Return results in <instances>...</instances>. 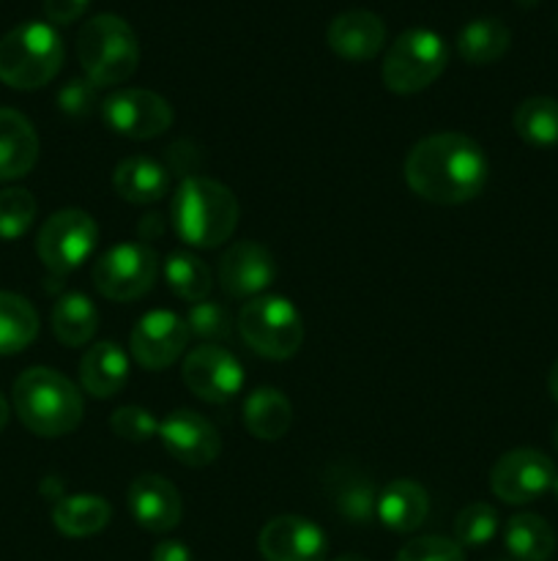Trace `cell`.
<instances>
[{"mask_svg":"<svg viewBox=\"0 0 558 561\" xmlns=\"http://www.w3.org/2000/svg\"><path fill=\"white\" fill-rule=\"evenodd\" d=\"M334 561H367L364 557H359V553H345V557L334 559Z\"/></svg>","mask_w":558,"mask_h":561,"instance_id":"7bdbcfd3","label":"cell"},{"mask_svg":"<svg viewBox=\"0 0 558 561\" xmlns=\"http://www.w3.org/2000/svg\"><path fill=\"white\" fill-rule=\"evenodd\" d=\"M151 561H195V557L181 540H162L153 548Z\"/></svg>","mask_w":558,"mask_h":561,"instance_id":"f35d334b","label":"cell"},{"mask_svg":"<svg viewBox=\"0 0 558 561\" xmlns=\"http://www.w3.org/2000/svg\"><path fill=\"white\" fill-rule=\"evenodd\" d=\"M58 110L69 118H91L98 107V88L91 80H69L55 96Z\"/></svg>","mask_w":558,"mask_h":561,"instance_id":"8d00e7d4","label":"cell"},{"mask_svg":"<svg viewBox=\"0 0 558 561\" xmlns=\"http://www.w3.org/2000/svg\"><path fill=\"white\" fill-rule=\"evenodd\" d=\"M38 337V316L25 296L0 290V356L25 351Z\"/></svg>","mask_w":558,"mask_h":561,"instance_id":"83f0119b","label":"cell"},{"mask_svg":"<svg viewBox=\"0 0 558 561\" xmlns=\"http://www.w3.org/2000/svg\"><path fill=\"white\" fill-rule=\"evenodd\" d=\"M397 561H465L463 546H457L449 537H416L403 551L397 553Z\"/></svg>","mask_w":558,"mask_h":561,"instance_id":"d590c367","label":"cell"},{"mask_svg":"<svg viewBox=\"0 0 558 561\" xmlns=\"http://www.w3.org/2000/svg\"><path fill=\"white\" fill-rule=\"evenodd\" d=\"M430 513V496L416 480H394L377 493L375 515L386 529L408 535L427 520Z\"/></svg>","mask_w":558,"mask_h":561,"instance_id":"44dd1931","label":"cell"},{"mask_svg":"<svg viewBox=\"0 0 558 561\" xmlns=\"http://www.w3.org/2000/svg\"><path fill=\"white\" fill-rule=\"evenodd\" d=\"M326 38L334 55L361 64V60H372L383 49V44H386V25L372 11L350 9L334 16L326 31Z\"/></svg>","mask_w":558,"mask_h":561,"instance_id":"ac0fdd59","label":"cell"},{"mask_svg":"<svg viewBox=\"0 0 558 561\" xmlns=\"http://www.w3.org/2000/svg\"><path fill=\"white\" fill-rule=\"evenodd\" d=\"M113 186L126 203L135 206H148L159 203L170 192L167 168L148 157H126L120 159L113 173Z\"/></svg>","mask_w":558,"mask_h":561,"instance_id":"7402d4cb","label":"cell"},{"mask_svg":"<svg viewBox=\"0 0 558 561\" xmlns=\"http://www.w3.org/2000/svg\"><path fill=\"white\" fill-rule=\"evenodd\" d=\"M162 272L167 288L189 305L208 299L213 288L211 268L191 252H170L162 263Z\"/></svg>","mask_w":558,"mask_h":561,"instance_id":"f546056e","label":"cell"},{"mask_svg":"<svg viewBox=\"0 0 558 561\" xmlns=\"http://www.w3.org/2000/svg\"><path fill=\"white\" fill-rule=\"evenodd\" d=\"M556 480V466L539 449H512L490 469V491L507 504H531Z\"/></svg>","mask_w":558,"mask_h":561,"instance_id":"8fae6325","label":"cell"},{"mask_svg":"<svg viewBox=\"0 0 558 561\" xmlns=\"http://www.w3.org/2000/svg\"><path fill=\"white\" fill-rule=\"evenodd\" d=\"M547 389H550V398L558 403V359L553 362L550 376H547Z\"/></svg>","mask_w":558,"mask_h":561,"instance_id":"60d3db41","label":"cell"},{"mask_svg":"<svg viewBox=\"0 0 558 561\" xmlns=\"http://www.w3.org/2000/svg\"><path fill=\"white\" fill-rule=\"evenodd\" d=\"M512 126L523 142L534 148L558 146V102L550 96H531L518 104Z\"/></svg>","mask_w":558,"mask_h":561,"instance_id":"f1b7e54d","label":"cell"},{"mask_svg":"<svg viewBox=\"0 0 558 561\" xmlns=\"http://www.w3.org/2000/svg\"><path fill=\"white\" fill-rule=\"evenodd\" d=\"M485 151L460 131H441L416 142L405 157V184L427 203L460 206L481 195L487 184Z\"/></svg>","mask_w":558,"mask_h":561,"instance_id":"6da1fadb","label":"cell"},{"mask_svg":"<svg viewBox=\"0 0 558 561\" xmlns=\"http://www.w3.org/2000/svg\"><path fill=\"white\" fill-rule=\"evenodd\" d=\"M553 493H556V499H558V474H556V480H553V488H550Z\"/></svg>","mask_w":558,"mask_h":561,"instance_id":"f6af8a7d","label":"cell"},{"mask_svg":"<svg viewBox=\"0 0 558 561\" xmlns=\"http://www.w3.org/2000/svg\"><path fill=\"white\" fill-rule=\"evenodd\" d=\"M512 44V33L496 16H481V20L468 22L457 36V55L470 66L496 64L507 55Z\"/></svg>","mask_w":558,"mask_h":561,"instance_id":"d4e9b609","label":"cell"},{"mask_svg":"<svg viewBox=\"0 0 558 561\" xmlns=\"http://www.w3.org/2000/svg\"><path fill=\"white\" fill-rule=\"evenodd\" d=\"M129 381V356L113 340L91 345L80 359V383L91 398H115Z\"/></svg>","mask_w":558,"mask_h":561,"instance_id":"d6986e66","label":"cell"},{"mask_svg":"<svg viewBox=\"0 0 558 561\" xmlns=\"http://www.w3.org/2000/svg\"><path fill=\"white\" fill-rule=\"evenodd\" d=\"M126 504H129L135 524L140 529L153 531V535L175 529L181 524V515H184L178 488L159 474L137 477L126 491Z\"/></svg>","mask_w":558,"mask_h":561,"instance_id":"e0dca14e","label":"cell"},{"mask_svg":"<svg viewBox=\"0 0 558 561\" xmlns=\"http://www.w3.org/2000/svg\"><path fill=\"white\" fill-rule=\"evenodd\" d=\"M109 427L118 438H126V442L142 444L148 438L159 436V422L153 420L151 411L140 409V405H124L113 414L109 420Z\"/></svg>","mask_w":558,"mask_h":561,"instance_id":"e575fe53","label":"cell"},{"mask_svg":"<svg viewBox=\"0 0 558 561\" xmlns=\"http://www.w3.org/2000/svg\"><path fill=\"white\" fill-rule=\"evenodd\" d=\"M239 201L224 184L202 175H186L173 195L170 219L184 244L213 250L239 228Z\"/></svg>","mask_w":558,"mask_h":561,"instance_id":"7a4b0ae2","label":"cell"},{"mask_svg":"<svg viewBox=\"0 0 558 561\" xmlns=\"http://www.w3.org/2000/svg\"><path fill=\"white\" fill-rule=\"evenodd\" d=\"M77 58L96 88H113L129 80L140 64V42L126 20L96 14L77 36Z\"/></svg>","mask_w":558,"mask_h":561,"instance_id":"277c9868","label":"cell"},{"mask_svg":"<svg viewBox=\"0 0 558 561\" xmlns=\"http://www.w3.org/2000/svg\"><path fill=\"white\" fill-rule=\"evenodd\" d=\"M98 244V225L80 208H63L47 217L36 239L38 261L55 274L66 277L93 255Z\"/></svg>","mask_w":558,"mask_h":561,"instance_id":"ba28073f","label":"cell"},{"mask_svg":"<svg viewBox=\"0 0 558 561\" xmlns=\"http://www.w3.org/2000/svg\"><path fill=\"white\" fill-rule=\"evenodd\" d=\"M498 513L492 504L487 502H474L465 510H460L457 520H454V542L465 548H481L487 542H492V537L498 535Z\"/></svg>","mask_w":558,"mask_h":561,"instance_id":"d6a6232c","label":"cell"},{"mask_svg":"<svg viewBox=\"0 0 558 561\" xmlns=\"http://www.w3.org/2000/svg\"><path fill=\"white\" fill-rule=\"evenodd\" d=\"M162 228H164L162 217H159V214H148V217L140 222V236L148 230V239H151V236L159 233V230H162Z\"/></svg>","mask_w":558,"mask_h":561,"instance_id":"ab89813d","label":"cell"},{"mask_svg":"<svg viewBox=\"0 0 558 561\" xmlns=\"http://www.w3.org/2000/svg\"><path fill=\"white\" fill-rule=\"evenodd\" d=\"M113 507L102 496H63L53 507V524L66 537H93L107 529Z\"/></svg>","mask_w":558,"mask_h":561,"instance_id":"cb8c5ba5","label":"cell"},{"mask_svg":"<svg viewBox=\"0 0 558 561\" xmlns=\"http://www.w3.org/2000/svg\"><path fill=\"white\" fill-rule=\"evenodd\" d=\"M219 285L233 299H249L263 294L277 277V261L257 241H235L219 257Z\"/></svg>","mask_w":558,"mask_h":561,"instance_id":"2e32d148","label":"cell"},{"mask_svg":"<svg viewBox=\"0 0 558 561\" xmlns=\"http://www.w3.org/2000/svg\"><path fill=\"white\" fill-rule=\"evenodd\" d=\"M449 64V47L430 27H410L399 33L383 58V85L399 96L430 88Z\"/></svg>","mask_w":558,"mask_h":561,"instance_id":"52a82bcc","label":"cell"},{"mask_svg":"<svg viewBox=\"0 0 558 561\" xmlns=\"http://www.w3.org/2000/svg\"><path fill=\"white\" fill-rule=\"evenodd\" d=\"M184 321L189 327V334H195L200 340H224L233 332L230 312L224 310V305H217L211 299H202L197 305H191Z\"/></svg>","mask_w":558,"mask_h":561,"instance_id":"836d02e7","label":"cell"},{"mask_svg":"<svg viewBox=\"0 0 558 561\" xmlns=\"http://www.w3.org/2000/svg\"><path fill=\"white\" fill-rule=\"evenodd\" d=\"M11 398L22 425L42 438L69 436L85 416L80 389L53 367H31L22 373Z\"/></svg>","mask_w":558,"mask_h":561,"instance_id":"3957f363","label":"cell"},{"mask_svg":"<svg viewBox=\"0 0 558 561\" xmlns=\"http://www.w3.org/2000/svg\"><path fill=\"white\" fill-rule=\"evenodd\" d=\"M88 5H91V0H44V14L55 25H71L85 14Z\"/></svg>","mask_w":558,"mask_h":561,"instance_id":"74e56055","label":"cell"},{"mask_svg":"<svg viewBox=\"0 0 558 561\" xmlns=\"http://www.w3.org/2000/svg\"><path fill=\"white\" fill-rule=\"evenodd\" d=\"M189 327L181 316L170 310H153L135 323L129 337V351L135 362L146 370H164L181 359L189 343Z\"/></svg>","mask_w":558,"mask_h":561,"instance_id":"4fadbf2b","label":"cell"},{"mask_svg":"<svg viewBox=\"0 0 558 561\" xmlns=\"http://www.w3.org/2000/svg\"><path fill=\"white\" fill-rule=\"evenodd\" d=\"M38 159V135L31 121L11 107H0V181H16Z\"/></svg>","mask_w":558,"mask_h":561,"instance_id":"ffe728a7","label":"cell"},{"mask_svg":"<svg viewBox=\"0 0 558 561\" xmlns=\"http://www.w3.org/2000/svg\"><path fill=\"white\" fill-rule=\"evenodd\" d=\"M334 504H337L342 518L353 520V524H367L377 507L375 488H372L367 477L345 471L337 480V485H334Z\"/></svg>","mask_w":558,"mask_h":561,"instance_id":"4dcf8cb0","label":"cell"},{"mask_svg":"<svg viewBox=\"0 0 558 561\" xmlns=\"http://www.w3.org/2000/svg\"><path fill=\"white\" fill-rule=\"evenodd\" d=\"M239 334L263 359L284 362L304 343V318L282 296H257L241 307Z\"/></svg>","mask_w":558,"mask_h":561,"instance_id":"8992f818","label":"cell"},{"mask_svg":"<svg viewBox=\"0 0 558 561\" xmlns=\"http://www.w3.org/2000/svg\"><path fill=\"white\" fill-rule=\"evenodd\" d=\"M244 425L260 442H279L293 425V405L279 389L260 387L246 398Z\"/></svg>","mask_w":558,"mask_h":561,"instance_id":"603a6c76","label":"cell"},{"mask_svg":"<svg viewBox=\"0 0 558 561\" xmlns=\"http://www.w3.org/2000/svg\"><path fill=\"white\" fill-rule=\"evenodd\" d=\"M184 383L195 398L206 403H228L244 387V367L230 351L219 345H197L186 354L181 367Z\"/></svg>","mask_w":558,"mask_h":561,"instance_id":"7c38bea8","label":"cell"},{"mask_svg":"<svg viewBox=\"0 0 558 561\" xmlns=\"http://www.w3.org/2000/svg\"><path fill=\"white\" fill-rule=\"evenodd\" d=\"M5 425H9V403H5V398L0 394V431H3Z\"/></svg>","mask_w":558,"mask_h":561,"instance_id":"b9f144b4","label":"cell"},{"mask_svg":"<svg viewBox=\"0 0 558 561\" xmlns=\"http://www.w3.org/2000/svg\"><path fill=\"white\" fill-rule=\"evenodd\" d=\"M257 551L266 561H326L328 540L310 518L279 515L260 529Z\"/></svg>","mask_w":558,"mask_h":561,"instance_id":"9a60e30c","label":"cell"},{"mask_svg":"<svg viewBox=\"0 0 558 561\" xmlns=\"http://www.w3.org/2000/svg\"><path fill=\"white\" fill-rule=\"evenodd\" d=\"M38 203L27 190L11 186L0 192V241H16L36 222Z\"/></svg>","mask_w":558,"mask_h":561,"instance_id":"1f68e13d","label":"cell"},{"mask_svg":"<svg viewBox=\"0 0 558 561\" xmlns=\"http://www.w3.org/2000/svg\"><path fill=\"white\" fill-rule=\"evenodd\" d=\"M98 329V310L85 294L60 296L53 307V332L69 348H80L93 340Z\"/></svg>","mask_w":558,"mask_h":561,"instance_id":"4316f807","label":"cell"},{"mask_svg":"<svg viewBox=\"0 0 558 561\" xmlns=\"http://www.w3.org/2000/svg\"><path fill=\"white\" fill-rule=\"evenodd\" d=\"M102 118L115 135L126 140H153L173 126V107L159 93L146 88H124L104 99Z\"/></svg>","mask_w":558,"mask_h":561,"instance_id":"30bf717a","label":"cell"},{"mask_svg":"<svg viewBox=\"0 0 558 561\" xmlns=\"http://www.w3.org/2000/svg\"><path fill=\"white\" fill-rule=\"evenodd\" d=\"M514 3H520V5H523V9H534V5L539 3V0H514Z\"/></svg>","mask_w":558,"mask_h":561,"instance_id":"ee69618b","label":"cell"},{"mask_svg":"<svg viewBox=\"0 0 558 561\" xmlns=\"http://www.w3.org/2000/svg\"><path fill=\"white\" fill-rule=\"evenodd\" d=\"M159 277V255L142 241L118 244L93 266V285L109 301L142 299Z\"/></svg>","mask_w":558,"mask_h":561,"instance_id":"9c48e42d","label":"cell"},{"mask_svg":"<svg viewBox=\"0 0 558 561\" xmlns=\"http://www.w3.org/2000/svg\"><path fill=\"white\" fill-rule=\"evenodd\" d=\"M503 542L512 559L518 561H547L556 553V531L542 515L534 513H520L509 518Z\"/></svg>","mask_w":558,"mask_h":561,"instance_id":"484cf974","label":"cell"},{"mask_svg":"<svg viewBox=\"0 0 558 561\" xmlns=\"http://www.w3.org/2000/svg\"><path fill=\"white\" fill-rule=\"evenodd\" d=\"M553 442H556V449H558V425H556V431H553Z\"/></svg>","mask_w":558,"mask_h":561,"instance_id":"bcb514c9","label":"cell"},{"mask_svg":"<svg viewBox=\"0 0 558 561\" xmlns=\"http://www.w3.org/2000/svg\"><path fill=\"white\" fill-rule=\"evenodd\" d=\"M159 438H162L164 449L181 466H189V469L211 466L219 458V453H222L217 427L206 416L186 409L173 411V414H167L159 422Z\"/></svg>","mask_w":558,"mask_h":561,"instance_id":"5bb4252c","label":"cell"},{"mask_svg":"<svg viewBox=\"0 0 558 561\" xmlns=\"http://www.w3.org/2000/svg\"><path fill=\"white\" fill-rule=\"evenodd\" d=\"M63 66V38L47 22H25L0 38V82L16 91H36Z\"/></svg>","mask_w":558,"mask_h":561,"instance_id":"5b68a950","label":"cell"}]
</instances>
